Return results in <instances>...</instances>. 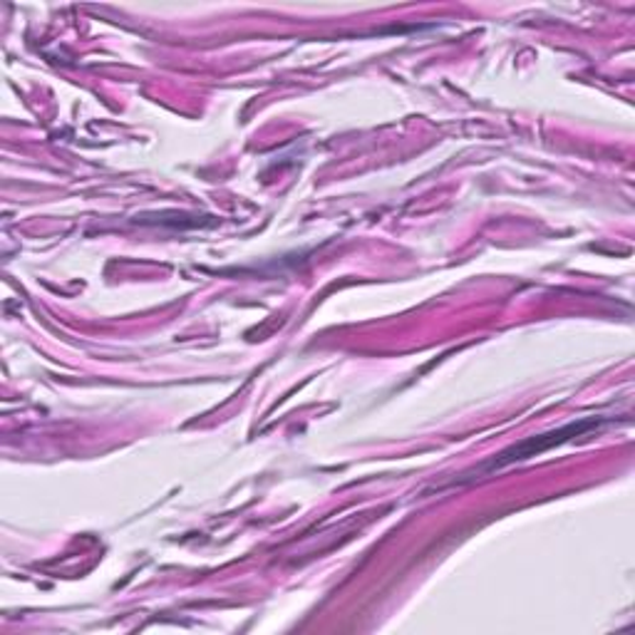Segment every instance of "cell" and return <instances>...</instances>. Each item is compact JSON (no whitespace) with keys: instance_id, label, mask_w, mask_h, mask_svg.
I'll return each mask as SVG.
<instances>
[{"instance_id":"obj_1","label":"cell","mask_w":635,"mask_h":635,"mask_svg":"<svg viewBox=\"0 0 635 635\" xmlns=\"http://www.w3.org/2000/svg\"><path fill=\"white\" fill-rule=\"evenodd\" d=\"M593 427H599V419H586V423L568 425L564 429H558V432H554V435H541V437H536V440L521 442L517 447H511V450L501 452L497 460H492L487 464V470H494V466H507V464L521 462V460H529V457H536L541 452H546V450H551V447L566 442L568 437H578V435H584V432H588V429H593Z\"/></svg>"}]
</instances>
